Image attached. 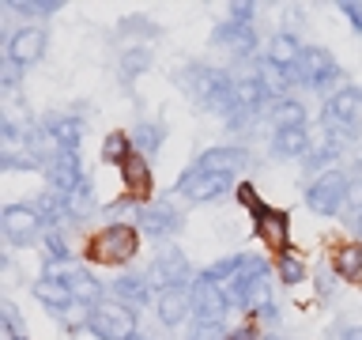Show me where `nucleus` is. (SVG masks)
Wrapping results in <instances>:
<instances>
[{
    "label": "nucleus",
    "instance_id": "obj_13",
    "mask_svg": "<svg viewBox=\"0 0 362 340\" xmlns=\"http://www.w3.org/2000/svg\"><path fill=\"white\" fill-rule=\"evenodd\" d=\"M189 291H192V317L197 322H223L226 310H230V299H226L219 283H208L197 276L189 283Z\"/></svg>",
    "mask_w": 362,
    "mask_h": 340
},
{
    "label": "nucleus",
    "instance_id": "obj_36",
    "mask_svg": "<svg viewBox=\"0 0 362 340\" xmlns=\"http://www.w3.org/2000/svg\"><path fill=\"white\" fill-rule=\"evenodd\" d=\"M189 340H230V333L223 322H192Z\"/></svg>",
    "mask_w": 362,
    "mask_h": 340
},
{
    "label": "nucleus",
    "instance_id": "obj_32",
    "mask_svg": "<svg viewBox=\"0 0 362 340\" xmlns=\"http://www.w3.org/2000/svg\"><path fill=\"white\" fill-rule=\"evenodd\" d=\"M276 276L283 288H298V283L310 276V268H305V261L302 254H294V249H287L283 257H276Z\"/></svg>",
    "mask_w": 362,
    "mask_h": 340
},
{
    "label": "nucleus",
    "instance_id": "obj_5",
    "mask_svg": "<svg viewBox=\"0 0 362 340\" xmlns=\"http://www.w3.org/2000/svg\"><path fill=\"white\" fill-rule=\"evenodd\" d=\"M234 189V178H223V174H211V170H204L192 163L189 170H181L177 181H174V197H185L192 204H211V200H219L226 197V193Z\"/></svg>",
    "mask_w": 362,
    "mask_h": 340
},
{
    "label": "nucleus",
    "instance_id": "obj_45",
    "mask_svg": "<svg viewBox=\"0 0 362 340\" xmlns=\"http://www.w3.org/2000/svg\"><path fill=\"white\" fill-rule=\"evenodd\" d=\"M8 340H30V336H23V333H16V336H8Z\"/></svg>",
    "mask_w": 362,
    "mask_h": 340
},
{
    "label": "nucleus",
    "instance_id": "obj_26",
    "mask_svg": "<svg viewBox=\"0 0 362 340\" xmlns=\"http://www.w3.org/2000/svg\"><path fill=\"white\" fill-rule=\"evenodd\" d=\"M234 98H238V110L260 113L272 95H268V87H264V79H260V76H238L234 79Z\"/></svg>",
    "mask_w": 362,
    "mask_h": 340
},
{
    "label": "nucleus",
    "instance_id": "obj_6",
    "mask_svg": "<svg viewBox=\"0 0 362 340\" xmlns=\"http://www.w3.org/2000/svg\"><path fill=\"white\" fill-rule=\"evenodd\" d=\"M45 223L38 208L34 204H8L4 212H0V234H4L8 246H34L38 238H45Z\"/></svg>",
    "mask_w": 362,
    "mask_h": 340
},
{
    "label": "nucleus",
    "instance_id": "obj_11",
    "mask_svg": "<svg viewBox=\"0 0 362 340\" xmlns=\"http://www.w3.org/2000/svg\"><path fill=\"white\" fill-rule=\"evenodd\" d=\"M253 163V155L245 152L242 144H215V147H204L197 155V166L211 170V174H223V178H234Z\"/></svg>",
    "mask_w": 362,
    "mask_h": 340
},
{
    "label": "nucleus",
    "instance_id": "obj_7",
    "mask_svg": "<svg viewBox=\"0 0 362 340\" xmlns=\"http://www.w3.org/2000/svg\"><path fill=\"white\" fill-rule=\"evenodd\" d=\"M136 227L151 238V242H170L181 227H185V220H181V212L174 208V200L170 197H158L151 204H144L140 212H136Z\"/></svg>",
    "mask_w": 362,
    "mask_h": 340
},
{
    "label": "nucleus",
    "instance_id": "obj_2",
    "mask_svg": "<svg viewBox=\"0 0 362 340\" xmlns=\"http://www.w3.org/2000/svg\"><path fill=\"white\" fill-rule=\"evenodd\" d=\"M347 193H351V178L347 170H325V174H317L310 186H305V208L313 215H325V220H332V215H344L347 208Z\"/></svg>",
    "mask_w": 362,
    "mask_h": 340
},
{
    "label": "nucleus",
    "instance_id": "obj_16",
    "mask_svg": "<svg viewBox=\"0 0 362 340\" xmlns=\"http://www.w3.org/2000/svg\"><path fill=\"white\" fill-rule=\"evenodd\" d=\"M155 314H158V322H163L166 329H177L181 322H189L192 317V291H189V283L185 288H170L163 291L155 299Z\"/></svg>",
    "mask_w": 362,
    "mask_h": 340
},
{
    "label": "nucleus",
    "instance_id": "obj_28",
    "mask_svg": "<svg viewBox=\"0 0 362 340\" xmlns=\"http://www.w3.org/2000/svg\"><path fill=\"white\" fill-rule=\"evenodd\" d=\"M151 64H155L151 45H124V50H121V61H117V72H121L124 84H132V79H140Z\"/></svg>",
    "mask_w": 362,
    "mask_h": 340
},
{
    "label": "nucleus",
    "instance_id": "obj_21",
    "mask_svg": "<svg viewBox=\"0 0 362 340\" xmlns=\"http://www.w3.org/2000/svg\"><path fill=\"white\" fill-rule=\"evenodd\" d=\"M110 291H113V299H121L124 306H132V310H140V306L151 302V283H147V276H136V272L117 276Z\"/></svg>",
    "mask_w": 362,
    "mask_h": 340
},
{
    "label": "nucleus",
    "instance_id": "obj_23",
    "mask_svg": "<svg viewBox=\"0 0 362 340\" xmlns=\"http://www.w3.org/2000/svg\"><path fill=\"white\" fill-rule=\"evenodd\" d=\"M332 272L339 280H351V283H358L362 280V242H339L332 249Z\"/></svg>",
    "mask_w": 362,
    "mask_h": 340
},
{
    "label": "nucleus",
    "instance_id": "obj_42",
    "mask_svg": "<svg viewBox=\"0 0 362 340\" xmlns=\"http://www.w3.org/2000/svg\"><path fill=\"white\" fill-rule=\"evenodd\" d=\"M257 322H264V325H276L279 322V306L276 302H264V306H257Z\"/></svg>",
    "mask_w": 362,
    "mask_h": 340
},
{
    "label": "nucleus",
    "instance_id": "obj_29",
    "mask_svg": "<svg viewBox=\"0 0 362 340\" xmlns=\"http://www.w3.org/2000/svg\"><path fill=\"white\" fill-rule=\"evenodd\" d=\"M132 144H136V152L140 155H158V147L166 144V125L163 121H140L132 129Z\"/></svg>",
    "mask_w": 362,
    "mask_h": 340
},
{
    "label": "nucleus",
    "instance_id": "obj_37",
    "mask_svg": "<svg viewBox=\"0 0 362 340\" xmlns=\"http://www.w3.org/2000/svg\"><path fill=\"white\" fill-rule=\"evenodd\" d=\"M45 246H49V261H68V242L57 234V227H45Z\"/></svg>",
    "mask_w": 362,
    "mask_h": 340
},
{
    "label": "nucleus",
    "instance_id": "obj_27",
    "mask_svg": "<svg viewBox=\"0 0 362 340\" xmlns=\"http://www.w3.org/2000/svg\"><path fill=\"white\" fill-rule=\"evenodd\" d=\"M64 283H68V288H72L76 302H79V306H87V310H90V306H98L102 299H106V295H102L106 288H102V283H98L95 276H90L87 268H68Z\"/></svg>",
    "mask_w": 362,
    "mask_h": 340
},
{
    "label": "nucleus",
    "instance_id": "obj_34",
    "mask_svg": "<svg viewBox=\"0 0 362 340\" xmlns=\"http://www.w3.org/2000/svg\"><path fill=\"white\" fill-rule=\"evenodd\" d=\"M117 34H121V38H129V34H140V42L151 45V38H158V27H155L151 19H144V16H129V19L117 23Z\"/></svg>",
    "mask_w": 362,
    "mask_h": 340
},
{
    "label": "nucleus",
    "instance_id": "obj_43",
    "mask_svg": "<svg viewBox=\"0 0 362 340\" xmlns=\"http://www.w3.org/2000/svg\"><path fill=\"white\" fill-rule=\"evenodd\" d=\"M339 340H362V325H351V329H344V333H339Z\"/></svg>",
    "mask_w": 362,
    "mask_h": 340
},
{
    "label": "nucleus",
    "instance_id": "obj_17",
    "mask_svg": "<svg viewBox=\"0 0 362 340\" xmlns=\"http://www.w3.org/2000/svg\"><path fill=\"white\" fill-rule=\"evenodd\" d=\"M83 166H79V155H57L49 166H45V181H49V189L57 193V197H68L79 181H83Z\"/></svg>",
    "mask_w": 362,
    "mask_h": 340
},
{
    "label": "nucleus",
    "instance_id": "obj_8",
    "mask_svg": "<svg viewBox=\"0 0 362 340\" xmlns=\"http://www.w3.org/2000/svg\"><path fill=\"white\" fill-rule=\"evenodd\" d=\"M147 283H151V291H170V288H185L189 283V257L181 254L177 246H166L163 254L151 261V268L144 272Z\"/></svg>",
    "mask_w": 362,
    "mask_h": 340
},
{
    "label": "nucleus",
    "instance_id": "obj_14",
    "mask_svg": "<svg viewBox=\"0 0 362 340\" xmlns=\"http://www.w3.org/2000/svg\"><path fill=\"white\" fill-rule=\"evenodd\" d=\"M336 76H339V68L332 61V53L321 50V45H305L302 64H298V84H310L317 91H325Z\"/></svg>",
    "mask_w": 362,
    "mask_h": 340
},
{
    "label": "nucleus",
    "instance_id": "obj_19",
    "mask_svg": "<svg viewBox=\"0 0 362 340\" xmlns=\"http://www.w3.org/2000/svg\"><path fill=\"white\" fill-rule=\"evenodd\" d=\"M30 291H34V299H38L45 310H53V314H61V310H68V306H76V295H72V288H68L64 280L38 276Z\"/></svg>",
    "mask_w": 362,
    "mask_h": 340
},
{
    "label": "nucleus",
    "instance_id": "obj_20",
    "mask_svg": "<svg viewBox=\"0 0 362 340\" xmlns=\"http://www.w3.org/2000/svg\"><path fill=\"white\" fill-rule=\"evenodd\" d=\"M45 125L53 129V136L61 140V152L68 155H79V140H83V118L76 113H49Z\"/></svg>",
    "mask_w": 362,
    "mask_h": 340
},
{
    "label": "nucleus",
    "instance_id": "obj_46",
    "mask_svg": "<svg viewBox=\"0 0 362 340\" xmlns=\"http://www.w3.org/2000/svg\"><path fill=\"white\" fill-rule=\"evenodd\" d=\"M264 340H279V336H264Z\"/></svg>",
    "mask_w": 362,
    "mask_h": 340
},
{
    "label": "nucleus",
    "instance_id": "obj_41",
    "mask_svg": "<svg viewBox=\"0 0 362 340\" xmlns=\"http://www.w3.org/2000/svg\"><path fill=\"white\" fill-rule=\"evenodd\" d=\"M339 11H344L347 16V23L355 30H362V4H355V0H344V4H339Z\"/></svg>",
    "mask_w": 362,
    "mask_h": 340
},
{
    "label": "nucleus",
    "instance_id": "obj_38",
    "mask_svg": "<svg viewBox=\"0 0 362 340\" xmlns=\"http://www.w3.org/2000/svg\"><path fill=\"white\" fill-rule=\"evenodd\" d=\"M0 314H4V329H8V336H16V333H23L16 302H11V299H4V302H0Z\"/></svg>",
    "mask_w": 362,
    "mask_h": 340
},
{
    "label": "nucleus",
    "instance_id": "obj_10",
    "mask_svg": "<svg viewBox=\"0 0 362 340\" xmlns=\"http://www.w3.org/2000/svg\"><path fill=\"white\" fill-rule=\"evenodd\" d=\"M253 227H257V238L264 242L272 254H287L291 249V215L283 208H272V204H264L257 215H253Z\"/></svg>",
    "mask_w": 362,
    "mask_h": 340
},
{
    "label": "nucleus",
    "instance_id": "obj_25",
    "mask_svg": "<svg viewBox=\"0 0 362 340\" xmlns=\"http://www.w3.org/2000/svg\"><path fill=\"white\" fill-rule=\"evenodd\" d=\"M272 155L276 159H305L310 155V132L305 129H276L272 132Z\"/></svg>",
    "mask_w": 362,
    "mask_h": 340
},
{
    "label": "nucleus",
    "instance_id": "obj_30",
    "mask_svg": "<svg viewBox=\"0 0 362 340\" xmlns=\"http://www.w3.org/2000/svg\"><path fill=\"white\" fill-rule=\"evenodd\" d=\"M136 152V144H132V132H110V136H102V163H110V166H121L124 159H129Z\"/></svg>",
    "mask_w": 362,
    "mask_h": 340
},
{
    "label": "nucleus",
    "instance_id": "obj_31",
    "mask_svg": "<svg viewBox=\"0 0 362 340\" xmlns=\"http://www.w3.org/2000/svg\"><path fill=\"white\" fill-rule=\"evenodd\" d=\"M245 257H249V254H230V257L215 261V265H208V268H200L197 276H200V280H208V283H219V288H223V283H230L238 272H242Z\"/></svg>",
    "mask_w": 362,
    "mask_h": 340
},
{
    "label": "nucleus",
    "instance_id": "obj_4",
    "mask_svg": "<svg viewBox=\"0 0 362 340\" xmlns=\"http://www.w3.org/2000/svg\"><path fill=\"white\" fill-rule=\"evenodd\" d=\"M362 118V91L358 87H339L328 95L325 102V113H321V125L328 129V140L339 136V140H351L355 125Z\"/></svg>",
    "mask_w": 362,
    "mask_h": 340
},
{
    "label": "nucleus",
    "instance_id": "obj_15",
    "mask_svg": "<svg viewBox=\"0 0 362 340\" xmlns=\"http://www.w3.org/2000/svg\"><path fill=\"white\" fill-rule=\"evenodd\" d=\"M211 45L215 50H226V53H234V57H253L257 50V34L253 27H242V23H219V27L211 30Z\"/></svg>",
    "mask_w": 362,
    "mask_h": 340
},
{
    "label": "nucleus",
    "instance_id": "obj_9",
    "mask_svg": "<svg viewBox=\"0 0 362 340\" xmlns=\"http://www.w3.org/2000/svg\"><path fill=\"white\" fill-rule=\"evenodd\" d=\"M121 170V186H124V197H132L136 204H151V193H155V174H151V159L132 152L124 163L117 166Z\"/></svg>",
    "mask_w": 362,
    "mask_h": 340
},
{
    "label": "nucleus",
    "instance_id": "obj_40",
    "mask_svg": "<svg viewBox=\"0 0 362 340\" xmlns=\"http://www.w3.org/2000/svg\"><path fill=\"white\" fill-rule=\"evenodd\" d=\"M230 340H264L257 329V317H249V322H242L238 329H230Z\"/></svg>",
    "mask_w": 362,
    "mask_h": 340
},
{
    "label": "nucleus",
    "instance_id": "obj_3",
    "mask_svg": "<svg viewBox=\"0 0 362 340\" xmlns=\"http://www.w3.org/2000/svg\"><path fill=\"white\" fill-rule=\"evenodd\" d=\"M83 329L98 340H132V336H140L136 333V310L124 306L121 299H102L98 306H90Z\"/></svg>",
    "mask_w": 362,
    "mask_h": 340
},
{
    "label": "nucleus",
    "instance_id": "obj_44",
    "mask_svg": "<svg viewBox=\"0 0 362 340\" xmlns=\"http://www.w3.org/2000/svg\"><path fill=\"white\" fill-rule=\"evenodd\" d=\"M355 234H358V242H362V215L355 220Z\"/></svg>",
    "mask_w": 362,
    "mask_h": 340
},
{
    "label": "nucleus",
    "instance_id": "obj_39",
    "mask_svg": "<svg viewBox=\"0 0 362 340\" xmlns=\"http://www.w3.org/2000/svg\"><path fill=\"white\" fill-rule=\"evenodd\" d=\"M257 4H230V23H242V27H253Z\"/></svg>",
    "mask_w": 362,
    "mask_h": 340
},
{
    "label": "nucleus",
    "instance_id": "obj_47",
    "mask_svg": "<svg viewBox=\"0 0 362 340\" xmlns=\"http://www.w3.org/2000/svg\"><path fill=\"white\" fill-rule=\"evenodd\" d=\"M132 340H147V336H132Z\"/></svg>",
    "mask_w": 362,
    "mask_h": 340
},
{
    "label": "nucleus",
    "instance_id": "obj_35",
    "mask_svg": "<svg viewBox=\"0 0 362 340\" xmlns=\"http://www.w3.org/2000/svg\"><path fill=\"white\" fill-rule=\"evenodd\" d=\"M234 200L242 204L249 215H257L260 208H264V200H260V193L253 189V181H238V186H234Z\"/></svg>",
    "mask_w": 362,
    "mask_h": 340
},
{
    "label": "nucleus",
    "instance_id": "obj_24",
    "mask_svg": "<svg viewBox=\"0 0 362 340\" xmlns=\"http://www.w3.org/2000/svg\"><path fill=\"white\" fill-rule=\"evenodd\" d=\"M268 118H272V132H276V129H305L310 110H305L298 98L287 95V98H276V102H272Z\"/></svg>",
    "mask_w": 362,
    "mask_h": 340
},
{
    "label": "nucleus",
    "instance_id": "obj_33",
    "mask_svg": "<svg viewBox=\"0 0 362 340\" xmlns=\"http://www.w3.org/2000/svg\"><path fill=\"white\" fill-rule=\"evenodd\" d=\"M8 8L19 11V16H38V19L61 16V0H11Z\"/></svg>",
    "mask_w": 362,
    "mask_h": 340
},
{
    "label": "nucleus",
    "instance_id": "obj_18",
    "mask_svg": "<svg viewBox=\"0 0 362 340\" xmlns=\"http://www.w3.org/2000/svg\"><path fill=\"white\" fill-rule=\"evenodd\" d=\"M302 53H305V45L298 42V34H291V30H276L264 45V61H272L276 68H298Z\"/></svg>",
    "mask_w": 362,
    "mask_h": 340
},
{
    "label": "nucleus",
    "instance_id": "obj_22",
    "mask_svg": "<svg viewBox=\"0 0 362 340\" xmlns=\"http://www.w3.org/2000/svg\"><path fill=\"white\" fill-rule=\"evenodd\" d=\"M98 212V197H95V181L90 178H83L79 186L64 197V215L68 220H76V223H83V220H90V215Z\"/></svg>",
    "mask_w": 362,
    "mask_h": 340
},
{
    "label": "nucleus",
    "instance_id": "obj_1",
    "mask_svg": "<svg viewBox=\"0 0 362 340\" xmlns=\"http://www.w3.org/2000/svg\"><path fill=\"white\" fill-rule=\"evenodd\" d=\"M136 254H140V231H136V223H106L83 246V257L90 265H129Z\"/></svg>",
    "mask_w": 362,
    "mask_h": 340
},
{
    "label": "nucleus",
    "instance_id": "obj_12",
    "mask_svg": "<svg viewBox=\"0 0 362 340\" xmlns=\"http://www.w3.org/2000/svg\"><path fill=\"white\" fill-rule=\"evenodd\" d=\"M45 45H49V34H45L42 27H19L8 38L4 61H11L16 68H30V64H38L45 57Z\"/></svg>",
    "mask_w": 362,
    "mask_h": 340
}]
</instances>
